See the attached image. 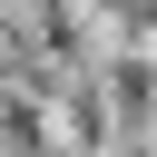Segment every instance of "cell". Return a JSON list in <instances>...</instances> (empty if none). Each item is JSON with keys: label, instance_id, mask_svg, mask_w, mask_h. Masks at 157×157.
Here are the masks:
<instances>
[{"label": "cell", "instance_id": "obj_1", "mask_svg": "<svg viewBox=\"0 0 157 157\" xmlns=\"http://www.w3.org/2000/svg\"><path fill=\"white\" fill-rule=\"evenodd\" d=\"M20 10H59V0H20Z\"/></svg>", "mask_w": 157, "mask_h": 157}]
</instances>
